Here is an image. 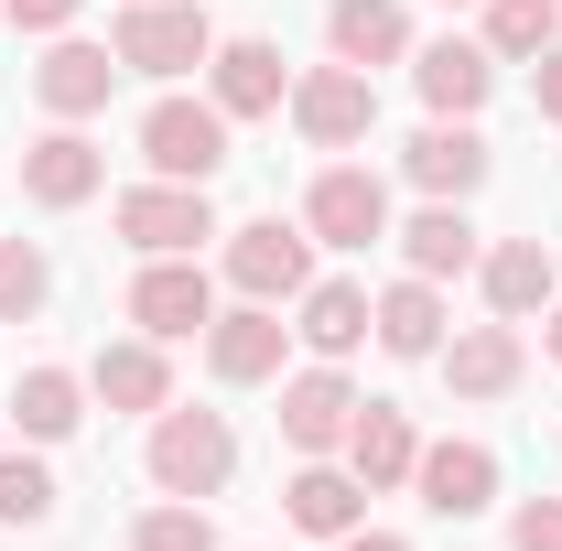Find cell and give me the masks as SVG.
<instances>
[{
    "label": "cell",
    "instance_id": "6da1fadb",
    "mask_svg": "<svg viewBox=\"0 0 562 551\" xmlns=\"http://www.w3.org/2000/svg\"><path fill=\"white\" fill-rule=\"evenodd\" d=\"M140 476H151V497H206L216 508L238 486V421L195 412V401H162L151 432H140Z\"/></svg>",
    "mask_w": 562,
    "mask_h": 551
},
{
    "label": "cell",
    "instance_id": "7a4b0ae2",
    "mask_svg": "<svg viewBox=\"0 0 562 551\" xmlns=\"http://www.w3.org/2000/svg\"><path fill=\"white\" fill-rule=\"evenodd\" d=\"M109 227H120V249H131V260H206L227 216H216L206 184H162V173H140V184L109 195Z\"/></svg>",
    "mask_w": 562,
    "mask_h": 551
},
{
    "label": "cell",
    "instance_id": "3957f363",
    "mask_svg": "<svg viewBox=\"0 0 562 551\" xmlns=\"http://www.w3.org/2000/svg\"><path fill=\"white\" fill-rule=\"evenodd\" d=\"M140 173H162V184H216L227 173V140H238V120L216 109V98H195V87H162L151 109H140Z\"/></svg>",
    "mask_w": 562,
    "mask_h": 551
},
{
    "label": "cell",
    "instance_id": "277c9868",
    "mask_svg": "<svg viewBox=\"0 0 562 551\" xmlns=\"http://www.w3.org/2000/svg\"><path fill=\"white\" fill-rule=\"evenodd\" d=\"M216 281L238 292V303H292L303 281H314V227L303 216H238V227H216Z\"/></svg>",
    "mask_w": 562,
    "mask_h": 551
},
{
    "label": "cell",
    "instance_id": "5b68a950",
    "mask_svg": "<svg viewBox=\"0 0 562 551\" xmlns=\"http://www.w3.org/2000/svg\"><path fill=\"white\" fill-rule=\"evenodd\" d=\"M109 55L151 87H184V76H206L216 55V22L195 0H120V22H109Z\"/></svg>",
    "mask_w": 562,
    "mask_h": 551
},
{
    "label": "cell",
    "instance_id": "8992f818",
    "mask_svg": "<svg viewBox=\"0 0 562 551\" xmlns=\"http://www.w3.org/2000/svg\"><path fill=\"white\" fill-rule=\"evenodd\" d=\"M303 227H314V249H390V227H401V206H390V173H368V162H325L314 184H303Z\"/></svg>",
    "mask_w": 562,
    "mask_h": 551
},
{
    "label": "cell",
    "instance_id": "52a82bcc",
    "mask_svg": "<svg viewBox=\"0 0 562 551\" xmlns=\"http://www.w3.org/2000/svg\"><path fill=\"white\" fill-rule=\"evenodd\" d=\"M292 131H303V151H357V140L379 131V76L368 66H292V109H281Z\"/></svg>",
    "mask_w": 562,
    "mask_h": 551
},
{
    "label": "cell",
    "instance_id": "ba28073f",
    "mask_svg": "<svg viewBox=\"0 0 562 551\" xmlns=\"http://www.w3.org/2000/svg\"><path fill=\"white\" fill-rule=\"evenodd\" d=\"M432 368H443V390L465 401V412H487V401H519V379H530V325H454V336L432 346Z\"/></svg>",
    "mask_w": 562,
    "mask_h": 551
},
{
    "label": "cell",
    "instance_id": "9c48e42d",
    "mask_svg": "<svg viewBox=\"0 0 562 551\" xmlns=\"http://www.w3.org/2000/svg\"><path fill=\"white\" fill-rule=\"evenodd\" d=\"M271 390H281V443H292V454H347L357 401H368V390H357L336 357H303V368H281Z\"/></svg>",
    "mask_w": 562,
    "mask_h": 551
},
{
    "label": "cell",
    "instance_id": "30bf717a",
    "mask_svg": "<svg viewBox=\"0 0 562 551\" xmlns=\"http://www.w3.org/2000/svg\"><path fill=\"white\" fill-rule=\"evenodd\" d=\"M98 195H109V151L76 131V120H44V131L22 140V206L76 216V206H98Z\"/></svg>",
    "mask_w": 562,
    "mask_h": 551
},
{
    "label": "cell",
    "instance_id": "8fae6325",
    "mask_svg": "<svg viewBox=\"0 0 562 551\" xmlns=\"http://www.w3.org/2000/svg\"><path fill=\"white\" fill-rule=\"evenodd\" d=\"M206 379L216 390H271L281 368H292V325H281V303H216L206 336Z\"/></svg>",
    "mask_w": 562,
    "mask_h": 551
},
{
    "label": "cell",
    "instance_id": "7c38bea8",
    "mask_svg": "<svg viewBox=\"0 0 562 551\" xmlns=\"http://www.w3.org/2000/svg\"><path fill=\"white\" fill-rule=\"evenodd\" d=\"M487 173H497V151H487L476 120H422V131L401 140V184H412V195L476 206V195H487Z\"/></svg>",
    "mask_w": 562,
    "mask_h": 551
},
{
    "label": "cell",
    "instance_id": "4fadbf2b",
    "mask_svg": "<svg viewBox=\"0 0 562 551\" xmlns=\"http://www.w3.org/2000/svg\"><path fill=\"white\" fill-rule=\"evenodd\" d=\"M120 314H131L140 336L184 346V336H206V325H216V271H206V260H140L131 292H120Z\"/></svg>",
    "mask_w": 562,
    "mask_h": 551
},
{
    "label": "cell",
    "instance_id": "5bb4252c",
    "mask_svg": "<svg viewBox=\"0 0 562 551\" xmlns=\"http://www.w3.org/2000/svg\"><path fill=\"white\" fill-rule=\"evenodd\" d=\"M120 55H109V44H87V33H55V44H44V66H33V109H44V120H76V131H87V120H109V98H120Z\"/></svg>",
    "mask_w": 562,
    "mask_h": 551
},
{
    "label": "cell",
    "instance_id": "9a60e30c",
    "mask_svg": "<svg viewBox=\"0 0 562 551\" xmlns=\"http://www.w3.org/2000/svg\"><path fill=\"white\" fill-rule=\"evenodd\" d=\"M206 98L238 120V131H249V120H281V109H292V66H281V44H271V33H216Z\"/></svg>",
    "mask_w": 562,
    "mask_h": 551
},
{
    "label": "cell",
    "instance_id": "2e32d148",
    "mask_svg": "<svg viewBox=\"0 0 562 551\" xmlns=\"http://www.w3.org/2000/svg\"><path fill=\"white\" fill-rule=\"evenodd\" d=\"M412 497L432 508V519H487V508H497V443H487V432H443V443H422Z\"/></svg>",
    "mask_w": 562,
    "mask_h": 551
},
{
    "label": "cell",
    "instance_id": "e0dca14e",
    "mask_svg": "<svg viewBox=\"0 0 562 551\" xmlns=\"http://www.w3.org/2000/svg\"><path fill=\"white\" fill-rule=\"evenodd\" d=\"M87 401H98V412H131V421H151L162 412V401H173V346L162 336H109L98 346V357H87Z\"/></svg>",
    "mask_w": 562,
    "mask_h": 551
},
{
    "label": "cell",
    "instance_id": "ac0fdd59",
    "mask_svg": "<svg viewBox=\"0 0 562 551\" xmlns=\"http://www.w3.org/2000/svg\"><path fill=\"white\" fill-rule=\"evenodd\" d=\"M292 346H303V357H336V368H347L357 346H379V325H368V281H357V271H314L303 292H292Z\"/></svg>",
    "mask_w": 562,
    "mask_h": 551
},
{
    "label": "cell",
    "instance_id": "d6986e66",
    "mask_svg": "<svg viewBox=\"0 0 562 551\" xmlns=\"http://www.w3.org/2000/svg\"><path fill=\"white\" fill-rule=\"evenodd\" d=\"M281 519H292L303 541H347L357 519H368L357 465H347V454H292V476H281Z\"/></svg>",
    "mask_w": 562,
    "mask_h": 551
},
{
    "label": "cell",
    "instance_id": "ffe728a7",
    "mask_svg": "<svg viewBox=\"0 0 562 551\" xmlns=\"http://www.w3.org/2000/svg\"><path fill=\"white\" fill-rule=\"evenodd\" d=\"M476 292H487V314H508V325H541L552 292H562V249H552V238H487Z\"/></svg>",
    "mask_w": 562,
    "mask_h": 551
},
{
    "label": "cell",
    "instance_id": "44dd1931",
    "mask_svg": "<svg viewBox=\"0 0 562 551\" xmlns=\"http://www.w3.org/2000/svg\"><path fill=\"white\" fill-rule=\"evenodd\" d=\"M390 249H401V271H422V281H465L487 260V227L465 206H443V195H422V206L390 227Z\"/></svg>",
    "mask_w": 562,
    "mask_h": 551
},
{
    "label": "cell",
    "instance_id": "7402d4cb",
    "mask_svg": "<svg viewBox=\"0 0 562 551\" xmlns=\"http://www.w3.org/2000/svg\"><path fill=\"white\" fill-rule=\"evenodd\" d=\"M412 87L432 120H476L497 98V55L476 44V33H443V44H412Z\"/></svg>",
    "mask_w": 562,
    "mask_h": 551
},
{
    "label": "cell",
    "instance_id": "603a6c76",
    "mask_svg": "<svg viewBox=\"0 0 562 551\" xmlns=\"http://www.w3.org/2000/svg\"><path fill=\"white\" fill-rule=\"evenodd\" d=\"M412 0H325V55L336 66H412Z\"/></svg>",
    "mask_w": 562,
    "mask_h": 551
},
{
    "label": "cell",
    "instance_id": "cb8c5ba5",
    "mask_svg": "<svg viewBox=\"0 0 562 551\" xmlns=\"http://www.w3.org/2000/svg\"><path fill=\"white\" fill-rule=\"evenodd\" d=\"M87 412H98V401H87V368H55V357H44V368H22V390H11V432H22V443H44V454H55V443H76V432H87Z\"/></svg>",
    "mask_w": 562,
    "mask_h": 551
},
{
    "label": "cell",
    "instance_id": "d4e9b609",
    "mask_svg": "<svg viewBox=\"0 0 562 551\" xmlns=\"http://www.w3.org/2000/svg\"><path fill=\"white\" fill-rule=\"evenodd\" d=\"M368 325H379V357H432V346L454 336V314H443V281H422V271H401V281H379L368 292Z\"/></svg>",
    "mask_w": 562,
    "mask_h": 551
},
{
    "label": "cell",
    "instance_id": "484cf974",
    "mask_svg": "<svg viewBox=\"0 0 562 551\" xmlns=\"http://www.w3.org/2000/svg\"><path fill=\"white\" fill-rule=\"evenodd\" d=\"M347 465H357V486H368V497H390V486H412V465H422V421L401 412V401H357Z\"/></svg>",
    "mask_w": 562,
    "mask_h": 551
},
{
    "label": "cell",
    "instance_id": "4316f807",
    "mask_svg": "<svg viewBox=\"0 0 562 551\" xmlns=\"http://www.w3.org/2000/svg\"><path fill=\"white\" fill-rule=\"evenodd\" d=\"M66 519V476L44 443H0V530H55Z\"/></svg>",
    "mask_w": 562,
    "mask_h": 551
},
{
    "label": "cell",
    "instance_id": "83f0119b",
    "mask_svg": "<svg viewBox=\"0 0 562 551\" xmlns=\"http://www.w3.org/2000/svg\"><path fill=\"white\" fill-rule=\"evenodd\" d=\"M476 44L497 66H530L562 44V0H476Z\"/></svg>",
    "mask_w": 562,
    "mask_h": 551
},
{
    "label": "cell",
    "instance_id": "f1b7e54d",
    "mask_svg": "<svg viewBox=\"0 0 562 551\" xmlns=\"http://www.w3.org/2000/svg\"><path fill=\"white\" fill-rule=\"evenodd\" d=\"M55 303V249L44 238H0V325H33Z\"/></svg>",
    "mask_w": 562,
    "mask_h": 551
},
{
    "label": "cell",
    "instance_id": "f546056e",
    "mask_svg": "<svg viewBox=\"0 0 562 551\" xmlns=\"http://www.w3.org/2000/svg\"><path fill=\"white\" fill-rule=\"evenodd\" d=\"M131 551H227V541H216L206 497H151L131 519Z\"/></svg>",
    "mask_w": 562,
    "mask_h": 551
},
{
    "label": "cell",
    "instance_id": "4dcf8cb0",
    "mask_svg": "<svg viewBox=\"0 0 562 551\" xmlns=\"http://www.w3.org/2000/svg\"><path fill=\"white\" fill-rule=\"evenodd\" d=\"M508 551H562V497H519L508 508Z\"/></svg>",
    "mask_w": 562,
    "mask_h": 551
},
{
    "label": "cell",
    "instance_id": "1f68e13d",
    "mask_svg": "<svg viewBox=\"0 0 562 551\" xmlns=\"http://www.w3.org/2000/svg\"><path fill=\"white\" fill-rule=\"evenodd\" d=\"M76 11H87V0H0V22H11V33H33V44L76 33Z\"/></svg>",
    "mask_w": 562,
    "mask_h": 551
},
{
    "label": "cell",
    "instance_id": "d6a6232c",
    "mask_svg": "<svg viewBox=\"0 0 562 551\" xmlns=\"http://www.w3.org/2000/svg\"><path fill=\"white\" fill-rule=\"evenodd\" d=\"M530 109L562 131V44H552V55H530Z\"/></svg>",
    "mask_w": 562,
    "mask_h": 551
},
{
    "label": "cell",
    "instance_id": "836d02e7",
    "mask_svg": "<svg viewBox=\"0 0 562 551\" xmlns=\"http://www.w3.org/2000/svg\"><path fill=\"white\" fill-rule=\"evenodd\" d=\"M325 551H412V541H401V530H368V519H357L347 541H325Z\"/></svg>",
    "mask_w": 562,
    "mask_h": 551
},
{
    "label": "cell",
    "instance_id": "e575fe53",
    "mask_svg": "<svg viewBox=\"0 0 562 551\" xmlns=\"http://www.w3.org/2000/svg\"><path fill=\"white\" fill-rule=\"evenodd\" d=\"M541 357L562 368V292H552V314H541Z\"/></svg>",
    "mask_w": 562,
    "mask_h": 551
},
{
    "label": "cell",
    "instance_id": "d590c367",
    "mask_svg": "<svg viewBox=\"0 0 562 551\" xmlns=\"http://www.w3.org/2000/svg\"><path fill=\"white\" fill-rule=\"evenodd\" d=\"M443 11H476V0H443Z\"/></svg>",
    "mask_w": 562,
    "mask_h": 551
},
{
    "label": "cell",
    "instance_id": "8d00e7d4",
    "mask_svg": "<svg viewBox=\"0 0 562 551\" xmlns=\"http://www.w3.org/2000/svg\"><path fill=\"white\" fill-rule=\"evenodd\" d=\"M0 443H11V421H0Z\"/></svg>",
    "mask_w": 562,
    "mask_h": 551
}]
</instances>
